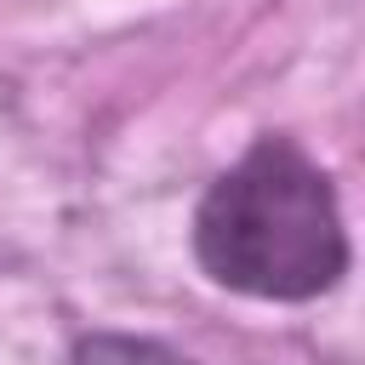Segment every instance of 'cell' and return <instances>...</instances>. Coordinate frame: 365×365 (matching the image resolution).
Returning a JSON list of instances; mask_svg holds the SVG:
<instances>
[{
	"mask_svg": "<svg viewBox=\"0 0 365 365\" xmlns=\"http://www.w3.org/2000/svg\"><path fill=\"white\" fill-rule=\"evenodd\" d=\"M68 365H194L188 354L165 348V342H148V336H120V331H91L74 342Z\"/></svg>",
	"mask_w": 365,
	"mask_h": 365,
	"instance_id": "cell-2",
	"label": "cell"
},
{
	"mask_svg": "<svg viewBox=\"0 0 365 365\" xmlns=\"http://www.w3.org/2000/svg\"><path fill=\"white\" fill-rule=\"evenodd\" d=\"M194 262L240 297H325L348 274V228L331 177L291 137H257L200 194Z\"/></svg>",
	"mask_w": 365,
	"mask_h": 365,
	"instance_id": "cell-1",
	"label": "cell"
}]
</instances>
